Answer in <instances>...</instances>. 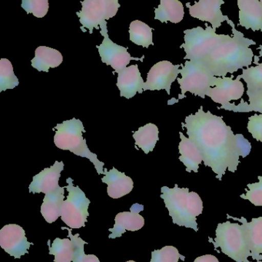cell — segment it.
Returning <instances> with one entry per match:
<instances>
[{
  "instance_id": "8",
  "label": "cell",
  "mask_w": 262,
  "mask_h": 262,
  "mask_svg": "<svg viewBox=\"0 0 262 262\" xmlns=\"http://www.w3.org/2000/svg\"><path fill=\"white\" fill-rule=\"evenodd\" d=\"M66 183L68 186L65 188L67 189L69 195L62 206V220L71 229L85 227L89 215L88 209L90 200L78 186H74L72 178H68Z\"/></svg>"
},
{
  "instance_id": "1",
  "label": "cell",
  "mask_w": 262,
  "mask_h": 262,
  "mask_svg": "<svg viewBox=\"0 0 262 262\" xmlns=\"http://www.w3.org/2000/svg\"><path fill=\"white\" fill-rule=\"evenodd\" d=\"M182 124L187 130L189 138L199 149L205 166L212 169L219 181L227 169L236 172L240 157L250 154V142L243 134H234L223 117L205 112L203 106L196 113L186 117Z\"/></svg>"
},
{
  "instance_id": "33",
  "label": "cell",
  "mask_w": 262,
  "mask_h": 262,
  "mask_svg": "<svg viewBox=\"0 0 262 262\" xmlns=\"http://www.w3.org/2000/svg\"><path fill=\"white\" fill-rule=\"evenodd\" d=\"M21 6L26 13H32L37 18H43L49 10L48 0H22Z\"/></svg>"
},
{
  "instance_id": "17",
  "label": "cell",
  "mask_w": 262,
  "mask_h": 262,
  "mask_svg": "<svg viewBox=\"0 0 262 262\" xmlns=\"http://www.w3.org/2000/svg\"><path fill=\"white\" fill-rule=\"evenodd\" d=\"M116 86L120 91V96L127 99L133 98L137 93L144 92L145 82L138 70V64L126 67L118 73Z\"/></svg>"
},
{
  "instance_id": "3",
  "label": "cell",
  "mask_w": 262,
  "mask_h": 262,
  "mask_svg": "<svg viewBox=\"0 0 262 262\" xmlns=\"http://www.w3.org/2000/svg\"><path fill=\"white\" fill-rule=\"evenodd\" d=\"M161 198L164 200L174 224L193 229L198 232L197 216L203 212V202L197 192H189V188L163 186Z\"/></svg>"
},
{
  "instance_id": "30",
  "label": "cell",
  "mask_w": 262,
  "mask_h": 262,
  "mask_svg": "<svg viewBox=\"0 0 262 262\" xmlns=\"http://www.w3.org/2000/svg\"><path fill=\"white\" fill-rule=\"evenodd\" d=\"M19 81L13 72V67L10 61L6 58L0 60V92L7 89H15Z\"/></svg>"
},
{
  "instance_id": "21",
  "label": "cell",
  "mask_w": 262,
  "mask_h": 262,
  "mask_svg": "<svg viewBox=\"0 0 262 262\" xmlns=\"http://www.w3.org/2000/svg\"><path fill=\"white\" fill-rule=\"evenodd\" d=\"M228 219L238 220L246 226L249 235V244H250L251 257L254 260L259 262L262 260V217L252 219L249 223L244 217L235 218L227 215Z\"/></svg>"
},
{
  "instance_id": "18",
  "label": "cell",
  "mask_w": 262,
  "mask_h": 262,
  "mask_svg": "<svg viewBox=\"0 0 262 262\" xmlns=\"http://www.w3.org/2000/svg\"><path fill=\"white\" fill-rule=\"evenodd\" d=\"M104 174L102 182L108 185L107 193L111 198L116 200L132 192L133 181L124 172H119L115 167L109 171L105 168Z\"/></svg>"
},
{
  "instance_id": "37",
  "label": "cell",
  "mask_w": 262,
  "mask_h": 262,
  "mask_svg": "<svg viewBox=\"0 0 262 262\" xmlns=\"http://www.w3.org/2000/svg\"><path fill=\"white\" fill-rule=\"evenodd\" d=\"M126 262H136V261H126Z\"/></svg>"
},
{
  "instance_id": "24",
  "label": "cell",
  "mask_w": 262,
  "mask_h": 262,
  "mask_svg": "<svg viewBox=\"0 0 262 262\" xmlns=\"http://www.w3.org/2000/svg\"><path fill=\"white\" fill-rule=\"evenodd\" d=\"M155 12V19L162 23H178L184 18V6L179 0H161Z\"/></svg>"
},
{
  "instance_id": "35",
  "label": "cell",
  "mask_w": 262,
  "mask_h": 262,
  "mask_svg": "<svg viewBox=\"0 0 262 262\" xmlns=\"http://www.w3.org/2000/svg\"><path fill=\"white\" fill-rule=\"evenodd\" d=\"M247 128L254 139L262 142V115L255 114L251 116L249 118Z\"/></svg>"
},
{
  "instance_id": "25",
  "label": "cell",
  "mask_w": 262,
  "mask_h": 262,
  "mask_svg": "<svg viewBox=\"0 0 262 262\" xmlns=\"http://www.w3.org/2000/svg\"><path fill=\"white\" fill-rule=\"evenodd\" d=\"M158 134L159 131L158 127L155 124L149 123L134 132L132 137L135 140V145L143 149L145 154H148L153 150L159 140Z\"/></svg>"
},
{
  "instance_id": "26",
  "label": "cell",
  "mask_w": 262,
  "mask_h": 262,
  "mask_svg": "<svg viewBox=\"0 0 262 262\" xmlns=\"http://www.w3.org/2000/svg\"><path fill=\"white\" fill-rule=\"evenodd\" d=\"M240 76L247 84L249 100L262 95V63L255 67L243 69V75Z\"/></svg>"
},
{
  "instance_id": "4",
  "label": "cell",
  "mask_w": 262,
  "mask_h": 262,
  "mask_svg": "<svg viewBox=\"0 0 262 262\" xmlns=\"http://www.w3.org/2000/svg\"><path fill=\"white\" fill-rule=\"evenodd\" d=\"M53 130H56L54 136V143L63 150H69L76 156L89 159L96 169L98 174H104L105 163L99 161L97 155L91 152L86 140L83 138V133L86 132L83 122L80 120L73 119L63 121L58 124Z\"/></svg>"
},
{
  "instance_id": "36",
  "label": "cell",
  "mask_w": 262,
  "mask_h": 262,
  "mask_svg": "<svg viewBox=\"0 0 262 262\" xmlns=\"http://www.w3.org/2000/svg\"><path fill=\"white\" fill-rule=\"evenodd\" d=\"M194 262H219L216 257L212 255H206L198 257Z\"/></svg>"
},
{
  "instance_id": "5",
  "label": "cell",
  "mask_w": 262,
  "mask_h": 262,
  "mask_svg": "<svg viewBox=\"0 0 262 262\" xmlns=\"http://www.w3.org/2000/svg\"><path fill=\"white\" fill-rule=\"evenodd\" d=\"M216 238L213 243L215 249L220 248L221 252L237 262H251L250 244L247 229L244 224L227 221L217 226Z\"/></svg>"
},
{
  "instance_id": "38",
  "label": "cell",
  "mask_w": 262,
  "mask_h": 262,
  "mask_svg": "<svg viewBox=\"0 0 262 262\" xmlns=\"http://www.w3.org/2000/svg\"><path fill=\"white\" fill-rule=\"evenodd\" d=\"M260 2H261V4H262V0H260Z\"/></svg>"
},
{
  "instance_id": "11",
  "label": "cell",
  "mask_w": 262,
  "mask_h": 262,
  "mask_svg": "<svg viewBox=\"0 0 262 262\" xmlns=\"http://www.w3.org/2000/svg\"><path fill=\"white\" fill-rule=\"evenodd\" d=\"M181 64H172L169 61H162L152 66L145 82L144 91L166 90L170 95L172 83L178 78Z\"/></svg>"
},
{
  "instance_id": "15",
  "label": "cell",
  "mask_w": 262,
  "mask_h": 262,
  "mask_svg": "<svg viewBox=\"0 0 262 262\" xmlns=\"http://www.w3.org/2000/svg\"><path fill=\"white\" fill-rule=\"evenodd\" d=\"M143 210L144 206L135 203L131 207L130 212H119L117 214L114 227L109 229V232H112L109 235V238L115 239L120 238L126 231L135 232L141 229L144 226L145 220L139 212Z\"/></svg>"
},
{
  "instance_id": "27",
  "label": "cell",
  "mask_w": 262,
  "mask_h": 262,
  "mask_svg": "<svg viewBox=\"0 0 262 262\" xmlns=\"http://www.w3.org/2000/svg\"><path fill=\"white\" fill-rule=\"evenodd\" d=\"M152 30V28L139 20L132 21L129 30L130 41L144 48H149L151 45L154 46Z\"/></svg>"
},
{
  "instance_id": "22",
  "label": "cell",
  "mask_w": 262,
  "mask_h": 262,
  "mask_svg": "<svg viewBox=\"0 0 262 262\" xmlns=\"http://www.w3.org/2000/svg\"><path fill=\"white\" fill-rule=\"evenodd\" d=\"M65 187H59L45 195L41 206V213L43 218L49 224L53 223L61 217L62 206L65 199Z\"/></svg>"
},
{
  "instance_id": "6",
  "label": "cell",
  "mask_w": 262,
  "mask_h": 262,
  "mask_svg": "<svg viewBox=\"0 0 262 262\" xmlns=\"http://www.w3.org/2000/svg\"><path fill=\"white\" fill-rule=\"evenodd\" d=\"M206 29L198 27L184 31L185 43L181 48L186 52L185 59L201 61L212 51L230 38L229 35H218L211 26L206 24Z\"/></svg>"
},
{
  "instance_id": "29",
  "label": "cell",
  "mask_w": 262,
  "mask_h": 262,
  "mask_svg": "<svg viewBox=\"0 0 262 262\" xmlns=\"http://www.w3.org/2000/svg\"><path fill=\"white\" fill-rule=\"evenodd\" d=\"M63 230H68L69 238H70L73 246V258L72 262H100L98 257L94 255H86L84 251L85 245H87L86 242L83 241L79 237V234L72 235V230L68 227H62Z\"/></svg>"
},
{
  "instance_id": "28",
  "label": "cell",
  "mask_w": 262,
  "mask_h": 262,
  "mask_svg": "<svg viewBox=\"0 0 262 262\" xmlns=\"http://www.w3.org/2000/svg\"><path fill=\"white\" fill-rule=\"evenodd\" d=\"M49 255L55 256V262H72L73 258V246L69 238L61 239L56 238L50 246V240L48 241Z\"/></svg>"
},
{
  "instance_id": "19",
  "label": "cell",
  "mask_w": 262,
  "mask_h": 262,
  "mask_svg": "<svg viewBox=\"0 0 262 262\" xmlns=\"http://www.w3.org/2000/svg\"><path fill=\"white\" fill-rule=\"evenodd\" d=\"M239 26L262 32V4L260 0H238Z\"/></svg>"
},
{
  "instance_id": "16",
  "label": "cell",
  "mask_w": 262,
  "mask_h": 262,
  "mask_svg": "<svg viewBox=\"0 0 262 262\" xmlns=\"http://www.w3.org/2000/svg\"><path fill=\"white\" fill-rule=\"evenodd\" d=\"M64 169L63 161H55L49 168L34 176L32 183L29 184V192L32 193H48L59 187L58 180L61 177L62 171Z\"/></svg>"
},
{
  "instance_id": "13",
  "label": "cell",
  "mask_w": 262,
  "mask_h": 262,
  "mask_svg": "<svg viewBox=\"0 0 262 262\" xmlns=\"http://www.w3.org/2000/svg\"><path fill=\"white\" fill-rule=\"evenodd\" d=\"M241 78L240 75L235 80L232 79V77H216L215 87L209 89L207 96L221 106L227 105L231 101L241 99L245 92V86Z\"/></svg>"
},
{
  "instance_id": "9",
  "label": "cell",
  "mask_w": 262,
  "mask_h": 262,
  "mask_svg": "<svg viewBox=\"0 0 262 262\" xmlns=\"http://www.w3.org/2000/svg\"><path fill=\"white\" fill-rule=\"evenodd\" d=\"M82 10L77 12L82 24L81 29H89V33L93 29H99L100 25L106 23V20L113 18L120 8L118 0H84L81 2Z\"/></svg>"
},
{
  "instance_id": "14",
  "label": "cell",
  "mask_w": 262,
  "mask_h": 262,
  "mask_svg": "<svg viewBox=\"0 0 262 262\" xmlns=\"http://www.w3.org/2000/svg\"><path fill=\"white\" fill-rule=\"evenodd\" d=\"M224 3L223 0H199L194 6L186 3V6L189 8L191 16L208 21L212 25V29L216 31L223 21L230 20L228 15H224L221 12V6Z\"/></svg>"
},
{
  "instance_id": "32",
  "label": "cell",
  "mask_w": 262,
  "mask_h": 262,
  "mask_svg": "<svg viewBox=\"0 0 262 262\" xmlns=\"http://www.w3.org/2000/svg\"><path fill=\"white\" fill-rule=\"evenodd\" d=\"M249 103L241 101L238 105L235 104H228L226 106H221L220 108L225 110L232 111L234 112H255L262 114V95L252 100H249Z\"/></svg>"
},
{
  "instance_id": "12",
  "label": "cell",
  "mask_w": 262,
  "mask_h": 262,
  "mask_svg": "<svg viewBox=\"0 0 262 262\" xmlns=\"http://www.w3.org/2000/svg\"><path fill=\"white\" fill-rule=\"evenodd\" d=\"M33 243L28 242L24 229L16 224L3 226L0 230V246L2 249L15 258H20L28 254Z\"/></svg>"
},
{
  "instance_id": "23",
  "label": "cell",
  "mask_w": 262,
  "mask_h": 262,
  "mask_svg": "<svg viewBox=\"0 0 262 262\" xmlns=\"http://www.w3.org/2000/svg\"><path fill=\"white\" fill-rule=\"evenodd\" d=\"M63 57L56 49L46 46H39L35 49V57L31 63L38 72H49V69H55L63 63Z\"/></svg>"
},
{
  "instance_id": "34",
  "label": "cell",
  "mask_w": 262,
  "mask_h": 262,
  "mask_svg": "<svg viewBox=\"0 0 262 262\" xmlns=\"http://www.w3.org/2000/svg\"><path fill=\"white\" fill-rule=\"evenodd\" d=\"M258 183H249L246 189V194L241 195V198L249 200L255 206H262V174L258 177Z\"/></svg>"
},
{
  "instance_id": "31",
  "label": "cell",
  "mask_w": 262,
  "mask_h": 262,
  "mask_svg": "<svg viewBox=\"0 0 262 262\" xmlns=\"http://www.w3.org/2000/svg\"><path fill=\"white\" fill-rule=\"evenodd\" d=\"M182 258H185L180 255L178 249L173 246H166L160 250H155L152 252V258L150 262H178Z\"/></svg>"
},
{
  "instance_id": "2",
  "label": "cell",
  "mask_w": 262,
  "mask_h": 262,
  "mask_svg": "<svg viewBox=\"0 0 262 262\" xmlns=\"http://www.w3.org/2000/svg\"><path fill=\"white\" fill-rule=\"evenodd\" d=\"M232 28L233 36L221 43L201 60L205 66L215 77L223 78L227 74H233L243 68H249L252 63L254 53L251 46L255 41L246 38L244 34L236 30L233 21H227Z\"/></svg>"
},
{
  "instance_id": "7",
  "label": "cell",
  "mask_w": 262,
  "mask_h": 262,
  "mask_svg": "<svg viewBox=\"0 0 262 262\" xmlns=\"http://www.w3.org/2000/svg\"><path fill=\"white\" fill-rule=\"evenodd\" d=\"M181 66L183 67L180 70L182 78H177L182 91L178 100L186 98L187 92L201 98H206L209 89L215 87L216 77L214 76L200 61L188 60L185 66Z\"/></svg>"
},
{
  "instance_id": "10",
  "label": "cell",
  "mask_w": 262,
  "mask_h": 262,
  "mask_svg": "<svg viewBox=\"0 0 262 262\" xmlns=\"http://www.w3.org/2000/svg\"><path fill=\"white\" fill-rule=\"evenodd\" d=\"M100 33L104 37L103 42L100 46H97L102 61L115 70L116 73H119L122 70L126 69L132 60L143 61L144 56L142 58H134L128 52L127 48L118 46L109 38L108 35L107 23L100 25Z\"/></svg>"
},
{
  "instance_id": "20",
  "label": "cell",
  "mask_w": 262,
  "mask_h": 262,
  "mask_svg": "<svg viewBox=\"0 0 262 262\" xmlns=\"http://www.w3.org/2000/svg\"><path fill=\"white\" fill-rule=\"evenodd\" d=\"M181 142L178 145L179 160L186 167V172H198L199 166L203 162V155L197 145L183 133L180 132Z\"/></svg>"
}]
</instances>
